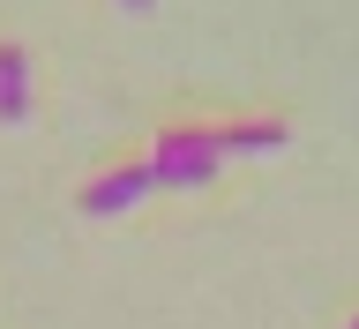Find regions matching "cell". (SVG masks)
I'll return each mask as SVG.
<instances>
[{
    "mask_svg": "<svg viewBox=\"0 0 359 329\" xmlns=\"http://www.w3.org/2000/svg\"><path fill=\"white\" fill-rule=\"evenodd\" d=\"M285 150V128L277 120H247V128H165L150 150V180L157 195H180V187H210L224 157H269Z\"/></svg>",
    "mask_w": 359,
    "mask_h": 329,
    "instance_id": "1",
    "label": "cell"
},
{
    "mask_svg": "<svg viewBox=\"0 0 359 329\" xmlns=\"http://www.w3.org/2000/svg\"><path fill=\"white\" fill-rule=\"evenodd\" d=\"M150 195H157L150 165H120V173H105V180L83 187V210L90 217H120V210H135V202H150Z\"/></svg>",
    "mask_w": 359,
    "mask_h": 329,
    "instance_id": "2",
    "label": "cell"
},
{
    "mask_svg": "<svg viewBox=\"0 0 359 329\" xmlns=\"http://www.w3.org/2000/svg\"><path fill=\"white\" fill-rule=\"evenodd\" d=\"M22 120H30V53L0 45V128H22Z\"/></svg>",
    "mask_w": 359,
    "mask_h": 329,
    "instance_id": "3",
    "label": "cell"
},
{
    "mask_svg": "<svg viewBox=\"0 0 359 329\" xmlns=\"http://www.w3.org/2000/svg\"><path fill=\"white\" fill-rule=\"evenodd\" d=\"M120 8H128V15H150V8H157V0H120Z\"/></svg>",
    "mask_w": 359,
    "mask_h": 329,
    "instance_id": "4",
    "label": "cell"
},
{
    "mask_svg": "<svg viewBox=\"0 0 359 329\" xmlns=\"http://www.w3.org/2000/svg\"><path fill=\"white\" fill-rule=\"evenodd\" d=\"M352 329H359V322H352Z\"/></svg>",
    "mask_w": 359,
    "mask_h": 329,
    "instance_id": "5",
    "label": "cell"
}]
</instances>
